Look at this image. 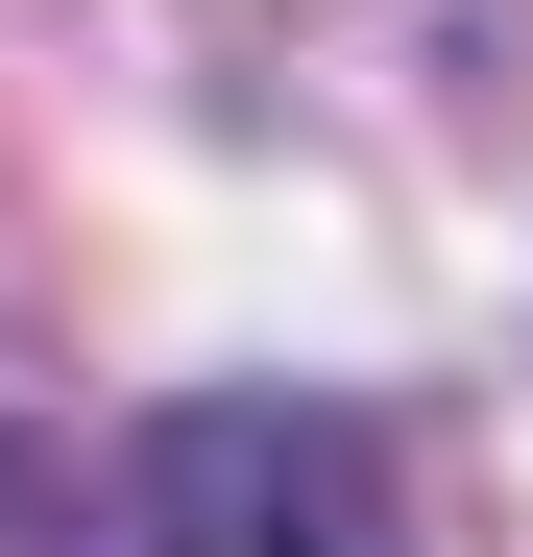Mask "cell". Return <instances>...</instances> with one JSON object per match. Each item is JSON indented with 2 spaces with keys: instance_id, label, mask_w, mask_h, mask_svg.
Listing matches in <instances>:
<instances>
[{
  "instance_id": "6da1fadb",
  "label": "cell",
  "mask_w": 533,
  "mask_h": 557,
  "mask_svg": "<svg viewBox=\"0 0 533 557\" xmlns=\"http://www.w3.org/2000/svg\"><path fill=\"white\" fill-rule=\"evenodd\" d=\"M73 557H412V485L315 388H195V412L122 436V485H98Z\"/></svg>"
}]
</instances>
